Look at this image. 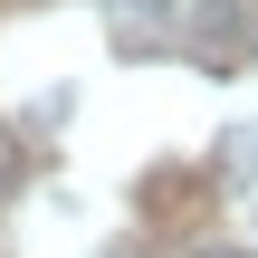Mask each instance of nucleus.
I'll return each mask as SVG.
<instances>
[{"instance_id": "obj_1", "label": "nucleus", "mask_w": 258, "mask_h": 258, "mask_svg": "<svg viewBox=\"0 0 258 258\" xmlns=\"http://www.w3.org/2000/svg\"><path fill=\"white\" fill-rule=\"evenodd\" d=\"M19 172H29V163H19V134H10V124H0V201H10V191H19Z\"/></svg>"}, {"instance_id": "obj_2", "label": "nucleus", "mask_w": 258, "mask_h": 258, "mask_svg": "<svg viewBox=\"0 0 258 258\" xmlns=\"http://www.w3.org/2000/svg\"><path fill=\"white\" fill-rule=\"evenodd\" d=\"M191 258H249V249H230V239H220V249H191Z\"/></svg>"}]
</instances>
